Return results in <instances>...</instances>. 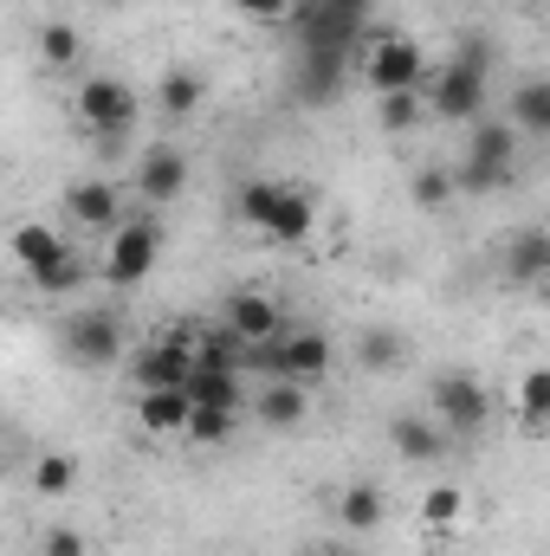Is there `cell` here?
Segmentation results:
<instances>
[{
	"label": "cell",
	"mask_w": 550,
	"mask_h": 556,
	"mask_svg": "<svg viewBox=\"0 0 550 556\" xmlns=\"http://www.w3.org/2000/svg\"><path fill=\"white\" fill-rule=\"evenodd\" d=\"M240 220L260 227L273 247H298V240H311V227H317V194L298 188V181L260 175V181L240 188Z\"/></svg>",
	"instance_id": "6da1fadb"
},
{
	"label": "cell",
	"mask_w": 550,
	"mask_h": 556,
	"mask_svg": "<svg viewBox=\"0 0 550 556\" xmlns=\"http://www.w3.org/2000/svg\"><path fill=\"white\" fill-rule=\"evenodd\" d=\"M518 124L505 117V124H492V117H479V124H466V155H460V168H453V181H460V194H499V188H512V175H518Z\"/></svg>",
	"instance_id": "7a4b0ae2"
},
{
	"label": "cell",
	"mask_w": 550,
	"mask_h": 556,
	"mask_svg": "<svg viewBox=\"0 0 550 556\" xmlns=\"http://www.w3.org/2000/svg\"><path fill=\"white\" fill-rule=\"evenodd\" d=\"M376 0H298V20H291V39L298 52H330V59H357L363 46V26H370Z\"/></svg>",
	"instance_id": "3957f363"
},
{
	"label": "cell",
	"mask_w": 550,
	"mask_h": 556,
	"mask_svg": "<svg viewBox=\"0 0 550 556\" xmlns=\"http://www.w3.org/2000/svg\"><path fill=\"white\" fill-rule=\"evenodd\" d=\"M427 111L440 124H479L486 117V46H466L460 59L434 65L427 78Z\"/></svg>",
	"instance_id": "277c9868"
},
{
	"label": "cell",
	"mask_w": 550,
	"mask_h": 556,
	"mask_svg": "<svg viewBox=\"0 0 550 556\" xmlns=\"http://www.w3.org/2000/svg\"><path fill=\"white\" fill-rule=\"evenodd\" d=\"M427 78H434V65H427V52L402 39V33H383L370 52H363V85L376 91V98H389V91H427Z\"/></svg>",
	"instance_id": "5b68a950"
},
{
	"label": "cell",
	"mask_w": 550,
	"mask_h": 556,
	"mask_svg": "<svg viewBox=\"0 0 550 556\" xmlns=\"http://www.w3.org/2000/svg\"><path fill=\"white\" fill-rule=\"evenodd\" d=\"M253 363L266 376H285V382H324L330 369V337L324 330H285L273 343H253Z\"/></svg>",
	"instance_id": "8992f818"
},
{
	"label": "cell",
	"mask_w": 550,
	"mask_h": 556,
	"mask_svg": "<svg viewBox=\"0 0 550 556\" xmlns=\"http://www.w3.org/2000/svg\"><path fill=\"white\" fill-rule=\"evenodd\" d=\"M155 253H162V227L149 220V214H130L117 233H111V247H104V278L117 285V291H130L142 278L155 273Z\"/></svg>",
	"instance_id": "52a82bcc"
},
{
	"label": "cell",
	"mask_w": 550,
	"mask_h": 556,
	"mask_svg": "<svg viewBox=\"0 0 550 556\" xmlns=\"http://www.w3.org/2000/svg\"><path fill=\"white\" fill-rule=\"evenodd\" d=\"M486 415H492V402H486V382L473 369H440L434 376V420L447 433H479Z\"/></svg>",
	"instance_id": "ba28073f"
},
{
	"label": "cell",
	"mask_w": 550,
	"mask_h": 556,
	"mask_svg": "<svg viewBox=\"0 0 550 556\" xmlns=\"http://www.w3.org/2000/svg\"><path fill=\"white\" fill-rule=\"evenodd\" d=\"M65 356L85 363V369H111V363L124 356V324H117V311H78V317L65 324Z\"/></svg>",
	"instance_id": "9c48e42d"
},
{
	"label": "cell",
	"mask_w": 550,
	"mask_h": 556,
	"mask_svg": "<svg viewBox=\"0 0 550 556\" xmlns=\"http://www.w3.org/2000/svg\"><path fill=\"white\" fill-rule=\"evenodd\" d=\"M137 91L124 85V78H85L78 85V117L98 130V137H124L130 124H137Z\"/></svg>",
	"instance_id": "30bf717a"
},
{
	"label": "cell",
	"mask_w": 550,
	"mask_h": 556,
	"mask_svg": "<svg viewBox=\"0 0 550 556\" xmlns=\"http://www.w3.org/2000/svg\"><path fill=\"white\" fill-rule=\"evenodd\" d=\"M65 214L78 220V227H98V233H117L130 214H124V194H117V181H104V175H91V181H72L65 188Z\"/></svg>",
	"instance_id": "8fae6325"
},
{
	"label": "cell",
	"mask_w": 550,
	"mask_h": 556,
	"mask_svg": "<svg viewBox=\"0 0 550 556\" xmlns=\"http://www.w3.org/2000/svg\"><path fill=\"white\" fill-rule=\"evenodd\" d=\"M195 363H201V356H195V343H182V337L149 343V350L137 356V369H130V376H137V395L142 389H188Z\"/></svg>",
	"instance_id": "7c38bea8"
},
{
	"label": "cell",
	"mask_w": 550,
	"mask_h": 556,
	"mask_svg": "<svg viewBox=\"0 0 550 556\" xmlns=\"http://www.w3.org/2000/svg\"><path fill=\"white\" fill-rule=\"evenodd\" d=\"M253 415H260V427H273V433L298 427V420L311 415V382H285V376H266V382H260V395H253Z\"/></svg>",
	"instance_id": "4fadbf2b"
},
{
	"label": "cell",
	"mask_w": 550,
	"mask_h": 556,
	"mask_svg": "<svg viewBox=\"0 0 550 556\" xmlns=\"http://www.w3.org/2000/svg\"><path fill=\"white\" fill-rule=\"evenodd\" d=\"M227 330L253 350V343H273V337H285V317H278V304L266 298V291H240V298L227 304Z\"/></svg>",
	"instance_id": "5bb4252c"
},
{
	"label": "cell",
	"mask_w": 550,
	"mask_h": 556,
	"mask_svg": "<svg viewBox=\"0 0 550 556\" xmlns=\"http://www.w3.org/2000/svg\"><path fill=\"white\" fill-rule=\"evenodd\" d=\"M182 188H188V155H182V149H149L137 162V194L142 201L162 207V201H175Z\"/></svg>",
	"instance_id": "9a60e30c"
},
{
	"label": "cell",
	"mask_w": 550,
	"mask_h": 556,
	"mask_svg": "<svg viewBox=\"0 0 550 556\" xmlns=\"http://www.w3.org/2000/svg\"><path fill=\"white\" fill-rule=\"evenodd\" d=\"M343 78H350V59L298 52V78H291V91H298V104H330V98L343 91Z\"/></svg>",
	"instance_id": "2e32d148"
},
{
	"label": "cell",
	"mask_w": 550,
	"mask_h": 556,
	"mask_svg": "<svg viewBox=\"0 0 550 556\" xmlns=\"http://www.w3.org/2000/svg\"><path fill=\"white\" fill-rule=\"evenodd\" d=\"M188 415H195V395L188 389H142L137 395L142 433H188Z\"/></svg>",
	"instance_id": "e0dca14e"
},
{
	"label": "cell",
	"mask_w": 550,
	"mask_h": 556,
	"mask_svg": "<svg viewBox=\"0 0 550 556\" xmlns=\"http://www.w3.org/2000/svg\"><path fill=\"white\" fill-rule=\"evenodd\" d=\"M389 440H396V453H402L409 466H434V459L447 453V427H440V420L396 415V420H389Z\"/></svg>",
	"instance_id": "ac0fdd59"
},
{
	"label": "cell",
	"mask_w": 550,
	"mask_h": 556,
	"mask_svg": "<svg viewBox=\"0 0 550 556\" xmlns=\"http://www.w3.org/2000/svg\"><path fill=\"white\" fill-rule=\"evenodd\" d=\"M505 278H512V285H545L550 278V233L545 227H525V233L512 240V253H505Z\"/></svg>",
	"instance_id": "d6986e66"
},
{
	"label": "cell",
	"mask_w": 550,
	"mask_h": 556,
	"mask_svg": "<svg viewBox=\"0 0 550 556\" xmlns=\"http://www.w3.org/2000/svg\"><path fill=\"white\" fill-rule=\"evenodd\" d=\"M188 395H195V408H240V402H247L240 369H208V363H195Z\"/></svg>",
	"instance_id": "ffe728a7"
},
{
	"label": "cell",
	"mask_w": 550,
	"mask_h": 556,
	"mask_svg": "<svg viewBox=\"0 0 550 556\" xmlns=\"http://www.w3.org/2000/svg\"><path fill=\"white\" fill-rule=\"evenodd\" d=\"M383 511H389V498H383V485H370V479L343 485V498H337V525H343V531H376Z\"/></svg>",
	"instance_id": "44dd1931"
},
{
	"label": "cell",
	"mask_w": 550,
	"mask_h": 556,
	"mask_svg": "<svg viewBox=\"0 0 550 556\" xmlns=\"http://www.w3.org/2000/svg\"><path fill=\"white\" fill-rule=\"evenodd\" d=\"M155 104H162V117H195V111L208 104V78H201V72H162Z\"/></svg>",
	"instance_id": "7402d4cb"
},
{
	"label": "cell",
	"mask_w": 550,
	"mask_h": 556,
	"mask_svg": "<svg viewBox=\"0 0 550 556\" xmlns=\"http://www.w3.org/2000/svg\"><path fill=\"white\" fill-rule=\"evenodd\" d=\"M65 253V240L52 233V227H39V220H26V227H13V260L26 266V273H39L46 260H59Z\"/></svg>",
	"instance_id": "603a6c76"
},
{
	"label": "cell",
	"mask_w": 550,
	"mask_h": 556,
	"mask_svg": "<svg viewBox=\"0 0 550 556\" xmlns=\"http://www.w3.org/2000/svg\"><path fill=\"white\" fill-rule=\"evenodd\" d=\"M518 420H525L532 433H545L550 427V363L518 376Z\"/></svg>",
	"instance_id": "cb8c5ba5"
},
{
	"label": "cell",
	"mask_w": 550,
	"mask_h": 556,
	"mask_svg": "<svg viewBox=\"0 0 550 556\" xmlns=\"http://www.w3.org/2000/svg\"><path fill=\"white\" fill-rule=\"evenodd\" d=\"M512 124H518L525 137H550V78L518 85V98H512Z\"/></svg>",
	"instance_id": "d4e9b609"
},
{
	"label": "cell",
	"mask_w": 550,
	"mask_h": 556,
	"mask_svg": "<svg viewBox=\"0 0 550 556\" xmlns=\"http://www.w3.org/2000/svg\"><path fill=\"white\" fill-rule=\"evenodd\" d=\"M460 518H466V485H427L421 525H427V531H453Z\"/></svg>",
	"instance_id": "484cf974"
},
{
	"label": "cell",
	"mask_w": 550,
	"mask_h": 556,
	"mask_svg": "<svg viewBox=\"0 0 550 556\" xmlns=\"http://www.w3.org/2000/svg\"><path fill=\"white\" fill-rule=\"evenodd\" d=\"M421 111H427V91H389V98H376V124L389 137H409L414 124H421Z\"/></svg>",
	"instance_id": "4316f807"
},
{
	"label": "cell",
	"mask_w": 550,
	"mask_h": 556,
	"mask_svg": "<svg viewBox=\"0 0 550 556\" xmlns=\"http://www.w3.org/2000/svg\"><path fill=\"white\" fill-rule=\"evenodd\" d=\"M72 485H78V459H72V453H46V459L33 466V492H39V498H65Z\"/></svg>",
	"instance_id": "83f0119b"
},
{
	"label": "cell",
	"mask_w": 550,
	"mask_h": 556,
	"mask_svg": "<svg viewBox=\"0 0 550 556\" xmlns=\"http://www.w3.org/2000/svg\"><path fill=\"white\" fill-rule=\"evenodd\" d=\"M409 194H414V207H447L453 194H460V181H453V168H414V181H409Z\"/></svg>",
	"instance_id": "f1b7e54d"
},
{
	"label": "cell",
	"mask_w": 550,
	"mask_h": 556,
	"mask_svg": "<svg viewBox=\"0 0 550 556\" xmlns=\"http://www.w3.org/2000/svg\"><path fill=\"white\" fill-rule=\"evenodd\" d=\"M357 356H363V369H396V363H402L409 350H402V337H396L389 324H376V330H363Z\"/></svg>",
	"instance_id": "f546056e"
},
{
	"label": "cell",
	"mask_w": 550,
	"mask_h": 556,
	"mask_svg": "<svg viewBox=\"0 0 550 556\" xmlns=\"http://www.w3.org/2000/svg\"><path fill=\"white\" fill-rule=\"evenodd\" d=\"M234 420H240V408H195V415H188V433H182V440L221 446V440H234Z\"/></svg>",
	"instance_id": "4dcf8cb0"
},
{
	"label": "cell",
	"mask_w": 550,
	"mask_h": 556,
	"mask_svg": "<svg viewBox=\"0 0 550 556\" xmlns=\"http://www.w3.org/2000/svg\"><path fill=\"white\" fill-rule=\"evenodd\" d=\"M33 278V285H39V291H72V285H78V278H85V266H78V260H72V247H65V253H59V260H46V266H39V273H26Z\"/></svg>",
	"instance_id": "1f68e13d"
},
{
	"label": "cell",
	"mask_w": 550,
	"mask_h": 556,
	"mask_svg": "<svg viewBox=\"0 0 550 556\" xmlns=\"http://www.w3.org/2000/svg\"><path fill=\"white\" fill-rule=\"evenodd\" d=\"M39 52H46V65H72V59H78V33H72L65 20H52V26L39 33Z\"/></svg>",
	"instance_id": "d6a6232c"
},
{
	"label": "cell",
	"mask_w": 550,
	"mask_h": 556,
	"mask_svg": "<svg viewBox=\"0 0 550 556\" xmlns=\"http://www.w3.org/2000/svg\"><path fill=\"white\" fill-rule=\"evenodd\" d=\"M39 556H91V551H85V538H78L72 525H52L46 544H39Z\"/></svg>",
	"instance_id": "836d02e7"
},
{
	"label": "cell",
	"mask_w": 550,
	"mask_h": 556,
	"mask_svg": "<svg viewBox=\"0 0 550 556\" xmlns=\"http://www.w3.org/2000/svg\"><path fill=\"white\" fill-rule=\"evenodd\" d=\"M234 7H240V13H253V20H278L291 0H234Z\"/></svg>",
	"instance_id": "e575fe53"
},
{
	"label": "cell",
	"mask_w": 550,
	"mask_h": 556,
	"mask_svg": "<svg viewBox=\"0 0 550 556\" xmlns=\"http://www.w3.org/2000/svg\"><path fill=\"white\" fill-rule=\"evenodd\" d=\"M317 556H343V551H317Z\"/></svg>",
	"instance_id": "d590c367"
}]
</instances>
